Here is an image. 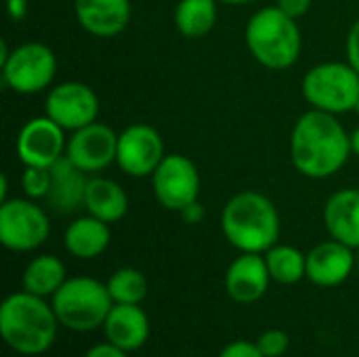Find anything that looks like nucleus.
Instances as JSON below:
<instances>
[{"mask_svg": "<svg viewBox=\"0 0 359 357\" xmlns=\"http://www.w3.org/2000/svg\"><path fill=\"white\" fill-rule=\"evenodd\" d=\"M351 151V135H347L334 114L311 109L297 120L290 156L301 175L311 179L332 177L345 166Z\"/></svg>", "mask_w": 359, "mask_h": 357, "instance_id": "1", "label": "nucleus"}, {"mask_svg": "<svg viewBox=\"0 0 359 357\" xmlns=\"http://www.w3.org/2000/svg\"><path fill=\"white\" fill-rule=\"evenodd\" d=\"M59 320L53 305L32 292H15L0 307V335L21 356H40L57 339Z\"/></svg>", "mask_w": 359, "mask_h": 357, "instance_id": "2", "label": "nucleus"}, {"mask_svg": "<svg viewBox=\"0 0 359 357\" xmlns=\"http://www.w3.org/2000/svg\"><path fill=\"white\" fill-rule=\"evenodd\" d=\"M223 234L242 252H267L280 238V215L273 202L257 191L233 196L223 210Z\"/></svg>", "mask_w": 359, "mask_h": 357, "instance_id": "3", "label": "nucleus"}, {"mask_svg": "<svg viewBox=\"0 0 359 357\" xmlns=\"http://www.w3.org/2000/svg\"><path fill=\"white\" fill-rule=\"evenodd\" d=\"M246 44L252 57L269 69H286L297 63L303 46L297 19L280 6H267L246 25Z\"/></svg>", "mask_w": 359, "mask_h": 357, "instance_id": "4", "label": "nucleus"}, {"mask_svg": "<svg viewBox=\"0 0 359 357\" xmlns=\"http://www.w3.org/2000/svg\"><path fill=\"white\" fill-rule=\"evenodd\" d=\"M114 307L107 284L95 278H69L53 297V309L61 326L88 332L105 324Z\"/></svg>", "mask_w": 359, "mask_h": 357, "instance_id": "5", "label": "nucleus"}, {"mask_svg": "<svg viewBox=\"0 0 359 357\" xmlns=\"http://www.w3.org/2000/svg\"><path fill=\"white\" fill-rule=\"evenodd\" d=\"M303 95L313 109L345 114L359 107V74L349 63H320L303 80Z\"/></svg>", "mask_w": 359, "mask_h": 357, "instance_id": "6", "label": "nucleus"}, {"mask_svg": "<svg viewBox=\"0 0 359 357\" xmlns=\"http://www.w3.org/2000/svg\"><path fill=\"white\" fill-rule=\"evenodd\" d=\"M55 72V53L40 42H27L17 46L2 63L4 84L21 95H34L44 90L53 82Z\"/></svg>", "mask_w": 359, "mask_h": 357, "instance_id": "7", "label": "nucleus"}, {"mask_svg": "<svg viewBox=\"0 0 359 357\" xmlns=\"http://www.w3.org/2000/svg\"><path fill=\"white\" fill-rule=\"evenodd\" d=\"M50 234L48 215L29 200H6L0 204V242L15 252H29L46 242Z\"/></svg>", "mask_w": 359, "mask_h": 357, "instance_id": "8", "label": "nucleus"}, {"mask_svg": "<svg viewBox=\"0 0 359 357\" xmlns=\"http://www.w3.org/2000/svg\"><path fill=\"white\" fill-rule=\"evenodd\" d=\"M154 194L158 202L175 213H183L198 202L200 173L196 164L179 154H168L154 173Z\"/></svg>", "mask_w": 359, "mask_h": 357, "instance_id": "9", "label": "nucleus"}, {"mask_svg": "<svg viewBox=\"0 0 359 357\" xmlns=\"http://www.w3.org/2000/svg\"><path fill=\"white\" fill-rule=\"evenodd\" d=\"M44 107L46 116L63 130H80L97 122L99 97L82 82H63L48 93Z\"/></svg>", "mask_w": 359, "mask_h": 357, "instance_id": "10", "label": "nucleus"}, {"mask_svg": "<svg viewBox=\"0 0 359 357\" xmlns=\"http://www.w3.org/2000/svg\"><path fill=\"white\" fill-rule=\"evenodd\" d=\"M164 160V141L147 124H133L118 137V166L130 177L154 175Z\"/></svg>", "mask_w": 359, "mask_h": 357, "instance_id": "11", "label": "nucleus"}, {"mask_svg": "<svg viewBox=\"0 0 359 357\" xmlns=\"http://www.w3.org/2000/svg\"><path fill=\"white\" fill-rule=\"evenodd\" d=\"M63 128L48 116L29 120L17 137V154L25 166L50 168L65 156Z\"/></svg>", "mask_w": 359, "mask_h": 357, "instance_id": "12", "label": "nucleus"}, {"mask_svg": "<svg viewBox=\"0 0 359 357\" xmlns=\"http://www.w3.org/2000/svg\"><path fill=\"white\" fill-rule=\"evenodd\" d=\"M65 156L86 175L99 173L116 162L118 156V135L99 122H93L80 130H74L67 141Z\"/></svg>", "mask_w": 359, "mask_h": 357, "instance_id": "13", "label": "nucleus"}, {"mask_svg": "<svg viewBox=\"0 0 359 357\" xmlns=\"http://www.w3.org/2000/svg\"><path fill=\"white\" fill-rule=\"evenodd\" d=\"M269 280L265 257L259 252H242L227 269L225 288L236 303H255L265 297Z\"/></svg>", "mask_w": 359, "mask_h": 357, "instance_id": "14", "label": "nucleus"}, {"mask_svg": "<svg viewBox=\"0 0 359 357\" xmlns=\"http://www.w3.org/2000/svg\"><path fill=\"white\" fill-rule=\"evenodd\" d=\"M355 265L353 248L339 240L322 242L307 255V278L322 288H332L343 284Z\"/></svg>", "mask_w": 359, "mask_h": 357, "instance_id": "15", "label": "nucleus"}, {"mask_svg": "<svg viewBox=\"0 0 359 357\" xmlns=\"http://www.w3.org/2000/svg\"><path fill=\"white\" fill-rule=\"evenodd\" d=\"M86 185V173L80 170L67 156H63L50 166V187L44 200L59 215L76 213L84 208Z\"/></svg>", "mask_w": 359, "mask_h": 357, "instance_id": "16", "label": "nucleus"}, {"mask_svg": "<svg viewBox=\"0 0 359 357\" xmlns=\"http://www.w3.org/2000/svg\"><path fill=\"white\" fill-rule=\"evenodd\" d=\"M78 23L93 36H118L130 19V0H76Z\"/></svg>", "mask_w": 359, "mask_h": 357, "instance_id": "17", "label": "nucleus"}, {"mask_svg": "<svg viewBox=\"0 0 359 357\" xmlns=\"http://www.w3.org/2000/svg\"><path fill=\"white\" fill-rule=\"evenodd\" d=\"M103 328H105L107 341L124 349L126 353L139 349L149 337V320L139 305L114 303Z\"/></svg>", "mask_w": 359, "mask_h": 357, "instance_id": "18", "label": "nucleus"}, {"mask_svg": "<svg viewBox=\"0 0 359 357\" xmlns=\"http://www.w3.org/2000/svg\"><path fill=\"white\" fill-rule=\"evenodd\" d=\"M324 221L332 240L359 250V189H341L330 196Z\"/></svg>", "mask_w": 359, "mask_h": 357, "instance_id": "19", "label": "nucleus"}, {"mask_svg": "<svg viewBox=\"0 0 359 357\" xmlns=\"http://www.w3.org/2000/svg\"><path fill=\"white\" fill-rule=\"evenodd\" d=\"M84 208L88 210V215L105 223H116L126 215L128 198H126V191L116 181L95 177V179H88Z\"/></svg>", "mask_w": 359, "mask_h": 357, "instance_id": "20", "label": "nucleus"}, {"mask_svg": "<svg viewBox=\"0 0 359 357\" xmlns=\"http://www.w3.org/2000/svg\"><path fill=\"white\" fill-rule=\"evenodd\" d=\"M109 223L88 215V217H80L76 219L63 236L65 248L78 257V259H95L99 257L107 244H109Z\"/></svg>", "mask_w": 359, "mask_h": 357, "instance_id": "21", "label": "nucleus"}, {"mask_svg": "<svg viewBox=\"0 0 359 357\" xmlns=\"http://www.w3.org/2000/svg\"><path fill=\"white\" fill-rule=\"evenodd\" d=\"M65 265L53 255L36 257L23 271L25 292H32L42 299L55 297V292L65 284Z\"/></svg>", "mask_w": 359, "mask_h": 357, "instance_id": "22", "label": "nucleus"}, {"mask_svg": "<svg viewBox=\"0 0 359 357\" xmlns=\"http://www.w3.org/2000/svg\"><path fill=\"white\" fill-rule=\"evenodd\" d=\"M175 23L187 38L206 36L217 23V0H181L175 11Z\"/></svg>", "mask_w": 359, "mask_h": 357, "instance_id": "23", "label": "nucleus"}, {"mask_svg": "<svg viewBox=\"0 0 359 357\" xmlns=\"http://www.w3.org/2000/svg\"><path fill=\"white\" fill-rule=\"evenodd\" d=\"M265 261L271 280L278 284H297L307 276V257L294 246H271Z\"/></svg>", "mask_w": 359, "mask_h": 357, "instance_id": "24", "label": "nucleus"}, {"mask_svg": "<svg viewBox=\"0 0 359 357\" xmlns=\"http://www.w3.org/2000/svg\"><path fill=\"white\" fill-rule=\"evenodd\" d=\"M107 290H109L114 303L139 305L145 299V295H147V280H145V276L139 269L124 267V269H118L109 278Z\"/></svg>", "mask_w": 359, "mask_h": 357, "instance_id": "25", "label": "nucleus"}, {"mask_svg": "<svg viewBox=\"0 0 359 357\" xmlns=\"http://www.w3.org/2000/svg\"><path fill=\"white\" fill-rule=\"evenodd\" d=\"M23 191L34 200H44L50 187V168L40 166H25L23 179H21Z\"/></svg>", "mask_w": 359, "mask_h": 357, "instance_id": "26", "label": "nucleus"}, {"mask_svg": "<svg viewBox=\"0 0 359 357\" xmlns=\"http://www.w3.org/2000/svg\"><path fill=\"white\" fill-rule=\"evenodd\" d=\"M288 345H290L288 335H286L284 330H278V328L263 332V335L259 337V341H257V347L261 349V353L265 357L284 356L286 349H288Z\"/></svg>", "mask_w": 359, "mask_h": 357, "instance_id": "27", "label": "nucleus"}, {"mask_svg": "<svg viewBox=\"0 0 359 357\" xmlns=\"http://www.w3.org/2000/svg\"><path fill=\"white\" fill-rule=\"evenodd\" d=\"M219 357H265L261 353V349L257 347V343L250 341H233L229 343Z\"/></svg>", "mask_w": 359, "mask_h": 357, "instance_id": "28", "label": "nucleus"}, {"mask_svg": "<svg viewBox=\"0 0 359 357\" xmlns=\"http://www.w3.org/2000/svg\"><path fill=\"white\" fill-rule=\"evenodd\" d=\"M347 63L359 74V19L353 23L347 36Z\"/></svg>", "mask_w": 359, "mask_h": 357, "instance_id": "29", "label": "nucleus"}, {"mask_svg": "<svg viewBox=\"0 0 359 357\" xmlns=\"http://www.w3.org/2000/svg\"><path fill=\"white\" fill-rule=\"evenodd\" d=\"M276 6H280V8H282L286 15H290L292 19H299V17H303V15L309 11L311 0H278Z\"/></svg>", "mask_w": 359, "mask_h": 357, "instance_id": "30", "label": "nucleus"}, {"mask_svg": "<svg viewBox=\"0 0 359 357\" xmlns=\"http://www.w3.org/2000/svg\"><path fill=\"white\" fill-rule=\"evenodd\" d=\"M84 357H128L124 349L111 345V343H103V345H95Z\"/></svg>", "mask_w": 359, "mask_h": 357, "instance_id": "31", "label": "nucleus"}, {"mask_svg": "<svg viewBox=\"0 0 359 357\" xmlns=\"http://www.w3.org/2000/svg\"><path fill=\"white\" fill-rule=\"evenodd\" d=\"M8 13L15 21L23 19V15L27 13V0H8Z\"/></svg>", "mask_w": 359, "mask_h": 357, "instance_id": "32", "label": "nucleus"}, {"mask_svg": "<svg viewBox=\"0 0 359 357\" xmlns=\"http://www.w3.org/2000/svg\"><path fill=\"white\" fill-rule=\"evenodd\" d=\"M181 215H183V219H185L187 223H198V221H200V219L204 217V210H202V206H200V204L196 202V204L187 206V208H185V210H183Z\"/></svg>", "mask_w": 359, "mask_h": 357, "instance_id": "33", "label": "nucleus"}, {"mask_svg": "<svg viewBox=\"0 0 359 357\" xmlns=\"http://www.w3.org/2000/svg\"><path fill=\"white\" fill-rule=\"evenodd\" d=\"M0 202H6V175H0Z\"/></svg>", "mask_w": 359, "mask_h": 357, "instance_id": "34", "label": "nucleus"}, {"mask_svg": "<svg viewBox=\"0 0 359 357\" xmlns=\"http://www.w3.org/2000/svg\"><path fill=\"white\" fill-rule=\"evenodd\" d=\"M351 147H353V151L359 156V126L353 130V135H351Z\"/></svg>", "mask_w": 359, "mask_h": 357, "instance_id": "35", "label": "nucleus"}, {"mask_svg": "<svg viewBox=\"0 0 359 357\" xmlns=\"http://www.w3.org/2000/svg\"><path fill=\"white\" fill-rule=\"evenodd\" d=\"M217 2H225V4H246V2H252V0H217Z\"/></svg>", "mask_w": 359, "mask_h": 357, "instance_id": "36", "label": "nucleus"}, {"mask_svg": "<svg viewBox=\"0 0 359 357\" xmlns=\"http://www.w3.org/2000/svg\"><path fill=\"white\" fill-rule=\"evenodd\" d=\"M355 265H358V271H359V252H358V257H355Z\"/></svg>", "mask_w": 359, "mask_h": 357, "instance_id": "37", "label": "nucleus"}]
</instances>
